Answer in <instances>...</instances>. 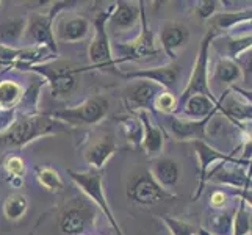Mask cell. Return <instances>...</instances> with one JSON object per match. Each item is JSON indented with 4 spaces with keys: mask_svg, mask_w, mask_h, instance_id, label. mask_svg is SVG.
Wrapping results in <instances>:
<instances>
[{
    "mask_svg": "<svg viewBox=\"0 0 252 235\" xmlns=\"http://www.w3.org/2000/svg\"><path fill=\"white\" fill-rule=\"evenodd\" d=\"M55 129V121L42 115H22L14 119L6 130L0 132V146L21 147L39 136L50 134Z\"/></svg>",
    "mask_w": 252,
    "mask_h": 235,
    "instance_id": "obj_1",
    "label": "cell"
},
{
    "mask_svg": "<svg viewBox=\"0 0 252 235\" xmlns=\"http://www.w3.org/2000/svg\"><path fill=\"white\" fill-rule=\"evenodd\" d=\"M108 111V101L102 96H94L74 108H62L49 113V118L60 119L71 126H91L102 121Z\"/></svg>",
    "mask_w": 252,
    "mask_h": 235,
    "instance_id": "obj_2",
    "label": "cell"
},
{
    "mask_svg": "<svg viewBox=\"0 0 252 235\" xmlns=\"http://www.w3.org/2000/svg\"><path fill=\"white\" fill-rule=\"evenodd\" d=\"M216 34V32L210 30L201 44V49L197 52V58H196V63H194V67H193V72H191V77H189V83L185 88L184 94L180 96V105L184 103L188 98L191 96H196V94H202V96H207V98L213 99V94L210 93V88H208V72H207V63H208V46H210V42L213 39V36ZM215 101V99H213Z\"/></svg>",
    "mask_w": 252,
    "mask_h": 235,
    "instance_id": "obj_3",
    "label": "cell"
},
{
    "mask_svg": "<svg viewBox=\"0 0 252 235\" xmlns=\"http://www.w3.org/2000/svg\"><path fill=\"white\" fill-rule=\"evenodd\" d=\"M126 193L128 199L133 202L151 205L160 201H166L171 198V195L166 190H163L157 182L154 180L151 172H138L133 174L127 182Z\"/></svg>",
    "mask_w": 252,
    "mask_h": 235,
    "instance_id": "obj_4",
    "label": "cell"
},
{
    "mask_svg": "<svg viewBox=\"0 0 252 235\" xmlns=\"http://www.w3.org/2000/svg\"><path fill=\"white\" fill-rule=\"evenodd\" d=\"M67 174L71 176V179L75 182V184L79 185L86 195H88V198H91L93 201L102 208L103 213H105V216L108 218L110 224L113 226V229H115V232L118 235H124L123 231H121V228L118 226L116 220H115V215H113L110 210L105 195H103L102 172L100 171L99 172H75L72 169H67Z\"/></svg>",
    "mask_w": 252,
    "mask_h": 235,
    "instance_id": "obj_5",
    "label": "cell"
},
{
    "mask_svg": "<svg viewBox=\"0 0 252 235\" xmlns=\"http://www.w3.org/2000/svg\"><path fill=\"white\" fill-rule=\"evenodd\" d=\"M32 71L39 72L50 83V91L54 96L69 94L77 83V74L80 69L69 63H52L47 66H34Z\"/></svg>",
    "mask_w": 252,
    "mask_h": 235,
    "instance_id": "obj_6",
    "label": "cell"
},
{
    "mask_svg": "<svg viewBox=\"0 0 252 235\" xmlns=\"http://www.w3.org/2000/svg\"><path fill=\"white\" fill-rule=\"evenodd\" d=\"M113 8L110 6L107 11L100 13L94 19V38L90 46V60L97 66H107L113 65L111 60V50H110V41H108V33H107V22L113 13Z\"/></svg>",
    "mask_w": 252,
    "mask_h": 235,
    "instance_id": "obj_7",
    "label": "cell"
},
{
    "mask_svg": "<svg viewBox=\"0 0 252 235\" xmlns=\"http://www.w3.org/2000/svg\"><path fill=\"white\" fill-rule=\"evenodd\" d=\"M94 210L86 204L74 202L67 205L60 216V228L66 235H80L93 223Z\"/></svg>",
    "mask_w": 252,
    "mask_h": 235,
    "instance_id": "obj_8",
    "label": "cell"
},
{
    "mask_svg": "<svg viewBox=\"0 0 252 235\" xmlns=\"http://www.w3.org/2000/svg\"><path fill=\"white\" fill-rule=\"evenodd\" d=\"M218 111V108H216ZM215 111V113H216ZM215 113L204 119H185V118H169V130L172 136L179 141H202L205 138V127L210 123Z\"/></svg>",
    "mask_w": 252,
    "mask_h": 235,
    "instance_id": "obj_9",
    "label": "cell"
},
{
    "mask_svg": "<svg viewBox=\"0 0 252 235\" xmlns=\"http://www.w3.org/2000/svg\"><path fill=\"white\" fill-rule=\"evenodd\" d=\"M55 14H30V19L27 22V38L33 41L38 47H50V50L57 54V44L54 38V32H52V22H54Z\"/></svg>",
    "mask_w": 252,
    "mask_h": 235,
    "instance_id": "obj_10",
    "label": "cell"
},
{
    "mask_svg": "<svg viewBox=\"0 0 252 235\" xmlns=\"http://www.w3.org/2000/svg\"><path fill=\"white\" fill-rule=\"evenodd\" d=\"M140 13H141V25H143V30L140 33L133 42L124 46V57L119 58V62H126V60H136V58H143L147 55H154L157 52V47H155V42H154V34L147 27V21H146V16H144V8L140 6Z\"/></svg>",
    "mask_w": 252,
    "mask_h": 235,
    "instance_id": "obj_11",
    "label": "cell"
},
{
    "mask_svg": "<svg viewBox=\"0 0 252 235\" xmlns=\"http://www.w3.org/2000/svg\"><path fill=\"white\" fill-rule=\"evenodd\" d=\"M138 116L141 119V126H143V138H141V144L144 147V151L147 155L157 159L161 154L163 149V134L161 129L158 126H155L151 119V115L147 110L138 111Z\"/></svg>",
    "mask_w": 252,
    "mask_h": 235,
    "instance_id": "obj_12",
    "label": "cell"
},
{
    "mask_svg": "<svg viewBox=\"0 0 252 235\" xmlns=\"http://www.w3.org/2000/svg\"><path fill=\"white\" fill-rule=\"evenodd\" d=\"M151 176L157 184L166 190L177 185L179 177H180V167L176 160L172 159H164V157H157L152 162V169Z\"/></svg>",
    "mask_w": 252,
    "mask_h": 235,
    "instance_id": "obj_13",
    "label": "cell"
},
{
    "mask_svg": "<svg viewBox=\"0 0 252 235\" xmlns=\"http://www.w3.org/2000/svg\"><path fill=\"white\" fill-rule=\"evenodd\" d=\"M180 75V67L177 65H169L163 67H155V69H147V71H138V72H130L126 74V78H144L147 82H152L155 85H161L164 88L172 90L176 86Z\"/></svg>",
    "mask_w": 252,
    "mask_h": 235,
    "instance_id": "obj_14",
    "label": "cell"
},
{
    "mask_svg": "<svg viewBox=\"0 0 252 235\" xmlns=\"http://www.w3.org/2000/svg\"><path fill=\"white\" fill-rule=\"evenodd\" d=\"M116 151V143L113 135L107 134L103 135L97 143L90 146V149L86 151L85 159L88 165L94 169H102V167L108 162L110 157Z\"/></svg>",
    "mask_w": 252,
    "mask_h": 235,
    "instance_id": "obj_15",
    "label": "cell"
},
{
    "mask_svg": "<svg viewBox=\"0 0 252 235\" xmlns=\"http://www.w3.org/2000/svg\"><path fill=\"white\" fill-rule=\"evenodd\" d=\"M188 30L180 24H166L161 30L160 39L163 50L171 58H176V52L185 44L188 39Z\"/></svg>",
    "mask_w": 252,
    "mask_h": 235,
    "instance_id": "obj_16",
    "label": "cell"
},
{
    "mask_svg": "<svg viewBox=\"0 0 252 235\" xmlns=\"http://www.w3.org/2000/svg\"><path fill=\"white\" fill-rule=\"evenodd\" d=\"M90 24L82 16H72L63 19L58 24V38L64 42H77L82 41L88 33Z\"/></svg>",
    "mask_w": 252,
    "mask_h": 235,
    "instance_id": "obj_17",
    "label": "cell"
},
{
    "mask_svg": "<svg viewBox=\"0 0 252 235\" xmlns=\"http://www.w3.org/2000/svg\"><path fill=\"white\" fill-rule=\"evenodd\" d=\"M158 94H160L158 85H155L152 82H143L140 85L133 86V88L128 91L127 101L130 103V107H135L138 111H141L149 107Z\"/></svg>",
    "mask_w": 252,
    "mask_h": 235,
    "instance_id": "obj_18",
    "label": "cell"
},
{
    "mask_svg": "<svg viewBox=\"0 0 252 235\" xmlns=\"http://www.w3.org/2000/svg\"><path fill=\"white\" fill-rule=\"evenodd\" d=\"M216 105H218V102H215L213 99L202 94H196L188 98L180 107H184V113L189 119H204L216 111L218 108Z\"/></svg>",
    "mask_w": 252,
    "mask_h": 235,
    "instance_id": "obj_19",
    "label": "cell"
},
{
    "mask_svg": "<svg viewBox=\"0 0 252 235\" xmlns=\"http://www.w3.org/2000/svg\"><path fill=\"white\" fill-rule=\"evenodd\" d=\"M194 149H196L199 162H201V187H199L197 193L194 196V198H197L199 193H201L202 188H204L208 167H210V165H215L216 162H220V160H230V159H227V155H224L222 152H218L216 149H213L212 146L205 144L204 141H194Z\"/></svg>",
    "mask_w": 252,
    "mask_h": 235,
    "instance_id": "obj_20",
    "label": "cell"
},
{
    "mask_svg": "<svg viewBox=\"0 0 252 235\" xmlns=\"http://www.w3.org/2000/svg\"><path fill=\"white\" fill-rule=\"evenodd\" d=\"M138 13H140L138 6H133L128 2H118L116 6L113 8L110 21L118 29H130L138 21Z\"/></svg>",
    "mask_w": 252,
    "mask_h": 235,
    "instance_id": "obj_21",
    "label": "cell"
},
{
    "mask_svg": "<svg viewBox=\"0 0 252 235\" xmlns=\"http://www.w3.org/2000/svg\"><path fill=\"white\" fill-rule=\"evenodd\" d=\"M25 27H27V21L22 17L0 24V44L5 47L16 44V41L24 34Z\"/></svg>",
    "mask_w": 252,
    "mask_h": 235,
    "instance_id": "obj_22",
    "label": "cell"
},
{
    "mask_svg": "<svg viewBox=\"0 0 252 235\" xmlns=\"http://www.w3.org/2000/svg\"><path fill=\"white\" fill-rule=\"evenodd\" d=\"M27 208H29L27 198L19 193H13L5 199L3 215L6 216V220H10V221H19L22 216L27 213Z\"/></svg>",
    "mask_w": 252,
    "mask_h": 235,
    "instance_id": "obj_23",
    "label": "cell"
},
{
    "mask_svg": "<svg viewBox=\"0 0 252 235\" xmlns=\"http://www.w3.org/2000/svg\"><path fill=\"white\" fill-rule=\"evenodd\" d=\"M216 107H218V110H222L230 119H240V121L251 119V102H241L237 98H230L225 103L218 102Z\"/></svg>",
    "mask_w": 252,
    "mask_h": 235,
    "instance_id": "obj_24",
    "label": "cell"
},
{
    "mask_svg": "<svg viewBox=\"0 0 252 235\" xmlns=\"http://www.w3.org/2000/svg\"><path fill=\"white\" fill-rule=\"evenodd\" d=\"M241 75L240 66L233 60H220L215 67V78L222 83H233L237 82Z\"/></svg>",
    "mask_w": 252,
    "mask_h": 235,
    "instance_id": "obj_25",
    "label": "cell"
},
{
    "mask_svg": "<svg viewBox=\"0 0 252 235\" xmlns=\"http://www.w3.org/2000/svg\"><path fill=\"white\" fill-rule=\"evenodd\" d=\"M248 19H251V10H243V11H238V13H221V14H215L212 17L213 32L233 27V25H237L238 22L248 21Z\"/></svg>",
    "mask_w": 252,
    "mask_h": 235,
    "instance_id": "obj_26",
    "label": "cell"
},
{
    "mask_svg": "<svg viewBox=\"0 0 252 235\" xmlns=\"http://www.w3.org/2000/svg\"><path fill=\"white\" fill-rule=\"evenodd\" d=\"M21 86L11 82V80H5L0 83V108L8 110L16 105V102L21 98Z\"/></svg>",
    "mask_w": 252,
    "mask_h": 235,
    "instance_id": "obj_27",
    "label": "cell"
},
{
    "mask_svg": "<svg viewBox=\"0 0 252 235\" xmlns=\"http://www.w3.org/2000/svg\"><path fill=\"white\" fill-rule=\"evenodd\" d=\"M36 177L39 180V184L50 191H57L63 188V182L60 179L58 172L55 169H52L50 167H38Z\"/></svg>",
    "mask_w": 252,
    "mask_h": 235,
    "instance_id": "obj_28",
    "label": "cell"
},
{
    "mask_svg": "<svg viewBox=\"0 0 252 235\" xmlns=\"http://www.w3.org/2000/svg\"><path fill=\"white\" fill-rule=\"evenodd\" d=\"M233 226H235V232L233 235H251V213L246 210V205L241 204L238 212L233 218Z\"/></svg>",
    "mask_w": 252,
    "mask_h": 235,
    "instance_id": "obj_29",
    "label": "cell"
},
{
    "mask_svg": "<svg viewBox=\"0 0 252 235\" xmlns=\"http://www.w3.org/2000/svg\"><path fill=\"white\" fill-rule=\"evenodd\" d=\"M163 221L166 223L172 235H196L199 232L196 226L189 224V223H184L176 218H171V216H163Z\"/></svg>",
    "mask_w": 252,
    "mask_h": 235,
    "instance_id": "obj_30",
    "label": "cell"
},
{
    "mask_svg": "<svg viewBox=\"0 0 252 235\" xmlns=\"http://www.w3.org/2000/svg\"><path fill=\"white\" fill-rule=\"evenodd\" d=\"M154 102H155V107L161 110L163 113H172L177 105V101L174 98V94L171 93H160Z\"/></svg>",
    "mask_w": 252,
    "mask_h": 235,
    "instance_id": "obj_31",
    "label": "cell"
},
{
    "mask_svg": "<svg viewBox=\"0 0 252 235\" xmlns=\"http://www.w3.org/2000/svg\"><path fill=\"white\" fill-rule=\"evenodd\" d=\"M5 169L8 171V174H11L13 177L19 179L21 176H24V172H25L24 160L19 159V157H8L6 162H5Z\"/></svg>",
    "mask_w": 252,
    "mask_h": 235,
    "instance_id": "obj_32",
    "label": "cell"
},
{
    "mask_svg": "<svg viewBox=\"0 0 252 235\" xmlns=\"http://www.w3.org/2000/svg\"><path fill=\"white\" fill-rule=\"evenodd\" d=\"M220 2H215V0H204V2H199L197 3V16L202 17V19H208V17H212V14L216 11V8H218Z\"/></svg>",
    "mask_w": 252,
    "mask_h": 235,
    "instance_id": "obj_33",
    "label": "cell"
},
{
    "mask_svg": "<svg viewBox=\"0 0 252 235\" xmlns=\"http://www.w3.org/2000/svg\"><path fill=\"white\" fill-rule=\"evenodd\" d=\"M230 224H232V215L230 213H221L213 218V226L216 231L220 232H229L230 231Z\"/></svg>",
    "mask_w": 252,
    "mask_h": 235,
    "instance_id": "obj_34",
    "label": "cell"
},
{
    "mask_svg": "<svg viewBox=\"0 0 252 235\" xmlns=\"http://www.w3.org/2000/svg\"><path fill=\"white\" fill-rule=\"evenodd\" d=\"M224 195L222 193H215V195H212V198H210V201H212V204L215 205V207H221L222 204H224Z\"/></svg>",
    "mask_w": 252,
    "mask_h": 235,
    "instance_id": "obj_35",
    "label": "cell"
}]
</instances>
